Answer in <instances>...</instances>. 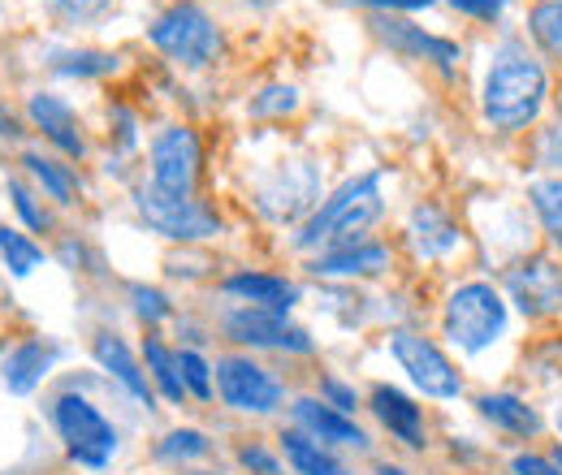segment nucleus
I'll return each instance as SVG.
<instances>
[{
  "mask_svg": "<svg viewBox=\"0 0 562 475\" xmlns=\"http://www.w3.org/2000/svg\"><path fill=\"white\" fill-rule=\"evenodd\" d=\"M550 104V73L537 53L519 39H502L490 53L485 82H481V113L497 135H519L537 126Z\"/></svg>",
  "mask_w": 562,
  "mask_h": 475,
  "instance_id": "f257e3e1",
  "label": "nucleus"
},
{
  "mask_svg": "<svg viewBox=\"0 0 562 475\" xmlns=\"http://www.w3.org/2000/svg\"><path fill=\"white\" fill-rule=\"evenodd\" d=\"M381 212H385V173L381 169L355 173L334 195H325L316 212L299 225L294 251H316V247L325 251V247H338L347 238H363V229L372 220H381Z\"/></svg>",
  "mask_w": 562,
  "mask_h": 475,
  "instance_id": "f03ea898",
  "label": "nucleus"
},
{
  "mask_svg": "<svg viewBox=\"0 0 562 475\" xmlns=\"http://www.w3.org/2000/svg\"><path fill=\"white\" fill-rule=\"evenodd\" d=\"M506 325H510V307L493 281H463L446 294L441 333L459 354H485L506 338Z\"/></svg>",
  "mask_w": 562,
  "mask_h": 475,
  "instance_id": "7ed1b4c3",
  "label": "nucleus"
},
{
  "mask_svg": "<svg viewBox=\"0 0 562 475\" xmlns=\"http://www.w3.org/2000/svg\"><path fill=\"white\" fill-rule=\"evenodd\" d=\"M147 39L156 53H165L173 66L182 69H209L221 57V26L212 22V13L200 0H178L169 4L151 26Z\"/></svg>",
  "mask_w": 562,
  "mask_h": 475,
  "instance_id": "20e7f679",
  "label": "nucleus"
},
{
  "mask_svg": "<svg viewBox=\"0 0 562 475\" xmlns=\"http://www.w3.org/2000/svg\"><path fill=\"white\" fill-rule=\"evenodd\" d=\"M53 428L66 441L74 463L78 467H91V472H104L117 459V450H122V437L104 419V410L95 407L91 398L74 394V389L53 398Z\"/></svg>",
  "mask_w": 562,
  "mask_h": 475,
  "instance_id": "39448f33",
  "label": "nucleus"
},
{
  "mask_svg": "<svg viewBox=\"0 0 562 475\" xmlns=\"http://www.w3.org/2000/svg\"><path fill=\"white\" fill-rule=\"evenodd\" d=\"M200 135L191 126H165L156 131L147 147V182L156 195L169 200H195V182H200Z\"/></svg>",
  "mask_w": 562,
  "mask_h": 475,
  "instance_id": "423d86ee",
  "label": "nucleus"
},
{
  "mask_svg": "<svg viewBox=\"0 0 562 475\" xmlns=\"http://www.w3.org/2000/svg\"><path fill=\"white\" fill-rule=\"evenodd\" d=\"M390 354L394 363L407 372V381L420 389L424 398H437V403H450L463 394V376L454 367V359L424 333H412V329H394L390 333Z\"/></svg>",
  "mask_w": 562,
  "mask_h": 475,
  "instance_id": "0eeeda50",
  "label": "nucleus"
},
{
  "mask_svg": "<svg viewBox=\"0 0 562 475\" xmlns=\"http://www.w3.org/2000/svg\"><path fill=\"white\" fill-rule=\"evenodd\" d=\"M212 376H216V398L229 410H243V415H273L285 403V389L281 381L260 367L251 354H221L212 363Z\"/></svg>",
  "mask_w": 562,
  "mask_h": 475,
  "instance_id": "6e6552de",
  "label": "nucleus"
},
{
  "mask_svg": "<svg viewBox=\"0 0 562 475\" xmlns=\"http://www.w3.org/2000/svg\"><path fill=\"white\" fill-rule=\"evenodd\" d=\"M221 333L234 346H251V350H281V354H312L316 350V341L303 325H294L281 312L247 307V303H234L221 316Z\"/></svg>",
  "mask_w": 562,
  "mask_h": 475,
  "instance_id": "1a4fd4ad",
  "label": "nucleus"
},
{
  "mask_svg": "<svg viewBox=\"0 0 562 475\" xmlns=\"http://www.w3.org/2000/svg\"><path fill=\"white\" fill-rule=\"evenodd\" d=\"M135 207L143 225L169 242H204L221 234V216L204 200H169V195H156L151 186H139Z\"/></svg>",
  "mask_w": 562,
  "mask_h": 475,
  "instance_id": "9d476101",
  "label": "nucleus"
},
{
  "mask_svg": "<svg viewBox=\"0 0 562 475\" xmlns=\"http://www.w3.org/2000/svg\"><path fill=\"white\" fill-rule=\"evenodd\" d=\"M502 285H506V298L519 307V316H528V320L562 316V260L524 256L519 264L506 269Z\"/></svg>",
  "mask_w": 562,
  "mask_h": 475,
  "instance_id": "9b49d317",
  "label": "nucleus"
},
{
  "mask_svg": "<svg viewBox=\"0 0 562 475\" xmlns=\"http://www.w3.org/2000/svg\"><path fill=\"white\" fill-rule=\"evenodd\" d=\"M368 26H372V35L390 53H398L407 61H428V66L437 69V73H446V78L459 73V66H463V44H454L446 35H432V31H424L416 22H403L394 13H372Z\"/></svg>",
  "mask_w": 562,
  "mask_h": 475,
  "instance_id": "f8f14e48",
  "label": "nucleus"
},
{
  "mask_svg": "<svg viewBox=\"0 0 562 475\" xmlns=\"http://www.w3.org/2000/svg\"><path fill=\"white\" fill-rule=\"evenodd\" d=\"M316 200H321V173L307 165V160H285L273 169V178L260 182L256 191V207L273 220V225H285V220H307L316 212Z\"/></svg>",
  "mask_w": 562,
  "mask_h": 475,
  "instance_id": "ddd939ff",
  "label": "nucleus"
},
{
  "mask_svg": "<svg viewBox=\"0 0 562 475\" xmlns=\"http://www.w3.org/2000/svg\"><path fill=\"white\" fill-rule=\"evenodd\" d=\"M26 117L40 135L48 138L66 160H82L87 156V138H82V122L70 109V100H61L57 91H31L26 95Z\"/></svg>",
  "mask_w": 562,
  "mask_h": 475,
  "instance_id": "4468645a",
  "label": "nucleus"
},
{
  "mask_svg": "<svg viewBox=\"0 0 562 475\" xmlns=\"http://www.w3.org/2000/svg\"><path fill=\"white\" fill-rule=\"evenodd\" d=\"M290 415H294V428L299 432H307V437H316L321 445H347V450H368L372 441H368V432L355 423L351 415H342V410H334L329 403H321V398H294L290 403Z\"/></svg>",
  "mask_w": 562,
  "mask_h": 475,
  "instance_id": "2eb2a0df",
  "label": "nucleus"
},
{
  "mask_svg": "<svg viewBox=\"0 0 562 475\" xmlns=\"http://www.w3.org/2000/svg\"><path fill=\"white\" fill-rule=\"evenodd\" d=\"M390 247L376 242V238H347L338 247H325L316 260H312V272L316 276H338V281H355V276H381L390 269Z\"/></svg>",
  "mask_w": 562,
  "mask_h": 475,
  "instance_id": "dca6fc26",
  "label": "nucleus"
},
{
  "mask_svg": "<svg viewBox=\"0 0 562 475\" xmlns=\"http://www.w3.org/2000/svg\"><path fill=\"white\" fill-rule=\"evenodd\" d=\"M221 294L234 298V303H247V307L281 312V316H290V307L299 303V285L294 281H285L278 272H256V269L229 272L221 281Z\"/></svg>",
  "mask_w": 562,
  "mask_h": 475,
  "instance_id": "f3484780",
  "label": "nucleus"
},
{
  "mask_svg": "<svg viewBox=\"0 0 562 475\" xmlns=\"http://www.w3.org/2000/svg\"><path fill=\"white\" fill-rule=\"evenodd\" d=\"M368 407L381 419V428H385L394 441H403L407 450H424V445H428V437H424V410L416 407L403 389H394V385H372Z\"/></svg>",
  "mask_w": 562,
  "mask_h": 475,
  "instance_id": "a211bd4d",
  "label": "nucleus"
},
{
  "mask_svg": "<svg viewBox=\"0 0 562 475\" xmlns=\"http://www.w3.org/2000/svg\"><path fill=\"white\" fill-rule=\"evenodd\" d=\"M53 363H57V346H53V341L26 338L4 354V363H0V381H4L9 394L26 398V394L40 389V381L53 372Z\"/></svg>",
  "mask_w": 562,
  "mask_h": 475,
  "instance_id": "6ab92c4d",
  "label": "nucleus"
},
{
  "mask_svg": "<svg viewBox=\"0 0 562 475\" xmlns=\"http://www.w3.org/2000/svg\"><path fill=\"white\" fill-rule=\"evenodd\" d=\"M407 242H412L416 260H446V256L459 251L463 234L437 204H420L407 216Z\"/></svg>",
  "mask_w": 562,
  "mask_h": 475,
  "instance_id": "aec40b11",
  "label": "nucleus"
},
{
  "mask_svg": "<svg viewBox=\"0 0 562 475\" xmlns=\"http://www.w3.org/2000/svg\"><path fill=\"white\" fill-rule=\"evenodd\" d=\"M91 354H95V363L131 394V398H139L151 407V381H147V372L139 367V359L131 354V346L117 338V333H95L91 338Z\"/></svg>",
  "mask_w": 562,
  "mask_h": 475,
  "instance_id": "412c9836",
  "label": "nucleus"
},
{
  "mask_svg": "<svg viewBox=\"0 0 562 475\" xmlns=\"http://www.w3.org/2000/svg\"><path fill=\"white\" fill-rule=\"evenodd\" d=\"M281 454H285V463L294 467V475H351L347 463H342L329 445H321L316 437H307V432H299V428H285V432H281Z\"/></svg>",
  "mask_w": 562,
  "mask_h": 475,
  "instance_id": "4be33fe9",
  "label": "nucleus"
},
{
  "mask_svg": "<svg viewBox=\"0 0 562 475\" xmlns=\"http://www.w3.org/2000/svg\"><path fill=\"white\" fill-rule=\"evenodd\" d=\"M476 410L490 419L493 428H502L510 437H537L541 432V410L519 394H481Z\"/></svg>",
  "mask_w": 562,
  "mask_h": 475,
  "instance_id": "5701e85b",
  "label": "nucleus"
},
{
  "mask_svg": "<svg viewBox=\"0 0 562 475\" xmlns=\"http://www.w3.org/2000/svg\"><path fill=\"white\" fill-rule=\"evenodd\" d=\"M22 169L35 178L44 200H53V204L61 207L78 204V173H74V165L57 160V156H44V151H22Z\"/></svg>",
  "mask_w": 562,
  "mask_h": 475,
  "instance_id": "b1692460",
  "label": "nucleus"
},
{
  "mask_svg": "<svg viewBox=\"0 0 562 475\" xmlns=\"http://www.w3.org/2000/svg\"><path fill=\"white\" fill-rule=\"evenodd\" d=\"M143 367H147V381L160 389L165 403L182 407L187 403V385H182V367H178V350H169L160 338L143 341Z\"/></svg>",
  "mask_w": 562,
  "mask_h": 475,
  "instance_id": "393cba45",
  "label": "nucleus"
},
{
  "mask_svg": "<svg viewBox=\"0 0 562 475\" xmlns=\"http://www.w3.org/2000/svg\"><path fill=\"white\" fill-rule=\"evenodd\" d=\"M528 204L537 212V220H541L550 247L562 256V178H537V182L528 186Z\"/></svg>",
  "mask_w": 562,
  "mask_h": 475,
  "instance_id": "a878e982",
  "label": "nucleus"
},
{
  "mask_svg": "<svg viewBox=\"0 0 562 475\" xmlns=\"http://www.w3.org/2000/svg\"><path fill=\"white\" fill-rule=\"evenodd\" d=\"M528 35L550 61L562 66V0H537L528 9Z\"/></svg>",
  "mask_w": 562,
  "mask_h": 475,
  "instance_id": "bb28decb",
  "label": "nucleus"
},
{
  "mask_svg": "<svg viewBox=\"0 0 562 475\" xmlns=\"http://www.w3.org/2000/svg\"><path fill=\"white\" fill-rule=\"evenodd\" d=\"M0 260H4V269L13 272V276H31V272L44 264V247L31 242L22 229L0 225Z\"/></svg>",
  "mask_w": 562,
  "mask_h": 475,
  "instance_id": "cd10ccee",
  "label": "nucleus"
},
{
  "mask_svg": "<svg viewBox=\"0 0 562 475\" xmlns=\"http://www.w3.org/2000/svg\"><path fill=\"white\" fill-rule=\"evenodd\" d=\"M53 69L61 78H104V73L117 69V57L113 53H95V48H74V53H57Z\"/></svg>",
  "mask_w": 562,
  "mask_h": 475,
  "instance_id": "c85d7f7f",
  "label": "nucleus"
},
{
  "mask_svg": "<svg viewBox=\"0 0 562 475\" xmlns=\"http://www.w3.org/2000/svg\"><path fill=\"white\" fill-rule=\"evenodd\" d=\"M178 367H182V385H187V394L191 398H200V403H212V394H216V376H212V363L200 354V350H178Z\"/></svg>",
  "mask_w": 562,
  "mask_h": 475,
  "instance_id": "c756f323",
  "label": "nucleus"
},
{
  "mask_svg": "<svg viewBox=\"0 0 562 475\" xmlns=\"http://www.w3.org/2000/svg\"><path fill=\"white\" fill-rule=\"evenodd\" d=\"M212 450V441L200 432V428H173L165 441H160V459L165 463H191V459H204Z\"/></svg>",
  "mask_w": 562,
  "mask_h": 475,
  "instance_id": "7c9ffc66",
  "label": "nucleus"
},
{
  "mask_svg": "<svg viewBox=\"0 0 562 475\" xmlns=\"http://www.w3.org/2000/svg\"><path fill=\"white\" fill-rule=\"evenodd\" d=\"M9 200H13V212H18V220H22L31 234H48V229H53V216H48V207L40 204V195H35L31 186H22L18 178H9Z\"/></svg>",
  "mask_w": 562,
  "mask_h": 475,
  "instance_id": "2f4dec72",
  "label": "nucleus"
},
{
  "mask_svg": "<svg viewBox=\"0 0 562 475\" xmlns=\"http://www.w3.org/2000/svg\"><path fill=\"white\" fill-rule=\"evenodd\" d=\"M131 303H135V316H139L143 325H160V320H169V298L156 290V285H143V281H135L131 285Z\"/></svg>",
  "mask_w": 562,
  "mask_h": 475,
  "instance_id": "473e14b6",
  "label": "nucleus"
},
{
  "mask_svg": "<svg viewBox=\"0 0 562 475\" xmlns=\"http://www.w3.org/2000/svg\"><path fill=\"white\" fill-rule=\"evenodd\" d=\"M532 151H537V165H541V169H550L554 178H562V113L537 135Z\"/></svg>",
  "mask_w": 562,
  "mask_h": 475,
  "instance_id": "72a5a7b5",
  "label": "nucleus"
},
{
  "mask_svg": "<svg viewBox=\"0 0 562 475\" xmlns=\"http://www.w3.org/2000/svg\"><path fill=\"white\" fill-rule=\"evenodd\" d=\"M299 109V91L294 87H265L256 100H251V113L256 117H285V113H294Z\"/></svg>",
  "mask_w": 562,
  "mask_h": 475,
  "instance_id": "f704fd0d",
  "label": "nucleus"
},
{
  "mask_svg": "<svg viewBox=\"0 0 562 475\" xmlns=\"http://www.w3.org/2000/svg\"><path fill=\"white\" fill-rule=\"evenodd\" d=\"M321 403H329V407L342 410V415H355L359 410V389L347 385V381H338V376H325L321 381Z\"/></svg>",
  "mask_w": 562,
  "mask_h": 475,
  "instance_id": "c9c22d12",
  "label": "nucleus"
},
{
  "mask_svg": "<svg viewBox=\"0 0 562 475\" xmlns=\"http://www.w3.org/2000/svg\"><path fill=\"white\" fill-rule=\"evenodd\" d=\"M459 18H472V22H502V13H506V4L510 0H446Z\"/></svg>",
  "mask_w": 562,
  "mask_h": 475,
  "instance_id": "e433bc0d",
  "label": "nucleus"
},
{
  "mask_svg": "<svg viewBox=\"0 0 562 475\" xmlns=\"http://www.w3.org/2000/svg\"><path fill=\"white\" fill-rule=\"evenodd\" d=\"M109 122L117 126V147H122V151H131V147L139 143V122H135V113H131L126 104H113V109H109Z\"/></svg>",
  "mask_w": 562,
  "mask_h": 475,
  "instance_id": "4c0bfd02",
  "label": "nucleus"
},
{
  "mask_svg": "<svg viewBox=\"0 0 562 475\" xmlns=\"http://www.w3.org/2000/svg\"><path fill=\"white\" fill-rule=\"evenodd\" d=\"M238 463L256 475H278L281 472V463L265 450V445H243V450H238Z\"/></svg>",
  "mask_w": 562,
  "mask_h": 475,
  "instance_id": "58836bf2",
  "label": "nucleus"
},
{
  "mask_svg": "<svg viewBox=\"0 0 562 475\" xmlns=\"http://www.w3.org/2000/svg\"><path fill=\"white\" fill-rule=\"evenodd\" d=\"M347 4H359V9H372V13H412V9H432L437 0H347Z\"/></svg>",
  "mask_w": 562,
  "mask_h": 475,
  "instance_id": "ea45409f",
  "label": "nucleus"
},
{
  "mask_svg": "<svg viewBox=\"0 0 562 475\" xmlns=\"http://www.w3.org/2000/svg\"><path fill=\"white\" fill-rule=\"evenodd\" d=\"M510 472L515 475H562V467L559 463H550V459H541V454H515Z\"/></svg>",
  "mask_w": 562,
  "mask_h": 475,
  "instance_id": "a19ab883",
  "label": "nucleus"
},
{
  "mask_svg": "<svg viewBox=\"0 0 562 475\" xmlns=\"http://www.w3.org/2000/svg\"><path fill=\"white\" fill-rule=\"evenodd\" d=\"M44 4H48L53 13H61V18H82V13H87L95 0H44Z\"/></svg>",
  "mask_w": 562,
  "mask_h": 475,
  "instance_id": "79ce46f5",
  "label": "nucleus"
},
{
  "mask_svg": "<svg viewBox=\"0 0 562 475\" xmlns=\"http://www.w3.org/2000/svg\"><path fill=\"white\" fill-rule=\"evenodd\" d=\"M376 475H412V472H403V467H394V463H381Z\"/></svg>",
  "mask_w": 562,
  "mask_h": 475,
  "instance_id": "37998d69",
  "label": "nucleus"
},
{
  "mask_svg": "<svg viewBox=\"0 0 562 475\" xmlns=\"http://www.w3.org/2000/svg\"><path fill=\"white\" fill-rule=\"evenodd\" d=\"M554 428H559V441H562V398L554 403Z\"/></svg>",
  "mask_w": 562,
  "mask_h": 475,
  "instance_id": "c03bdc74",
  "label": "nucleus"
},
{
  "mask_svg": "<svg viewBox=\"0 0 562 475\" xmlns=\"http://www.w3.org/2000/svg\"><path fill=\"white\" fill-rule=\"evenodd\" d=\"M554 463H559V467H562V450H559V459H554Z\"/></svg>",
  "mask_w": 562,
  "mask_h": 475,
  "instance_id": "a18cd8bd",
  "label": "nucleus"
},
{
  "mask_svg": "<svg viewBox=\"0 0 562 475\" xmlns=\"http://www.w3.org/2000/svg\"><path fill=\"white\" fill-rule=\"evenodd\" d=\"M195 475H212V472H195Z\"/></svg>",
  "mask_w": 562,
  "mask_h": 475,
  "instance_id": "49530a36",
  "label": "nucleus"
}]
</instances>
